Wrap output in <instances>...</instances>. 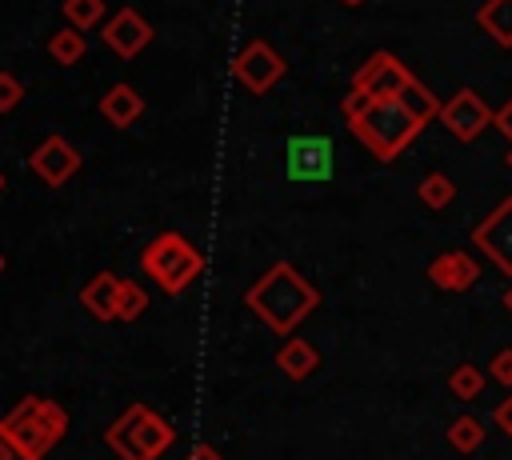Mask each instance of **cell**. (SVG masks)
<instances>
[{
    "instance_id": "cell-28",
    "label": "cell",
    "mask_w": 512,
    "mask_h": 460,
    "mask_svg": "<svg viewBox=\"0 0 512 460\" xmlns=\"http://www.w3.org/2000/svg\"><path fill=\"white\" fill-rule=\"evenodd\" d=\"M492 420H496V428H500V432H508V436H512V396H504V400L492 408Z\"/></svg>"
},
{
    "instance_id": "cell-4",
    "label": "cell",
    "mask_w": 512,
    "mask_h": 460,
    "mask_svg": "<svg viewBox=\"0 0 512 460\" xmlns=\"http://www.w3.org/2000/svg\"><path fill=\"white\" fill-rule=\"evenodd\" d=\"M140 268L156 280L160 292L180 296L192 280H200V272H204V256H200V248H196L188 236H180V232H160L156 240L144 244V252H140Z\"/></svg>"
},
{
    "instance_id": "cell-32",
    "label": "cell",
    "mask_w": 512,
    "mask_h": 460,
    "mask_svg": "<svg viewBox=\"0 0 512 460\" xmlns=\"http://www.w3.org/2000/svg\"><path fill=\"white\" fill-rule=\"evenodd\" d=\"M504 308H508V312H512V288H508V292H504Z\"/></svg>"
},
{
    "instance_id": "cell-8",
    "label": "cell",
    "mask_w": 512,
    "mask_h": 460,
    "mask_svg": "<svg viewBox=\"0 0 512 460\" xmlns=\"http://www.w3.org/2000/svg\"><path fill=\"white\" fill-rule=\"evenodd\" d=\"M472 244H476L480 256H488L504 276H512V196H504V200L472 228Z\"/></svg>"
},
{
    "instance_id": "cell-7",
    "label": "cell",
    "mask_w": 512,
    "mask_h": 460,
    "mask_svg": "<svg viewBox=\"0 0 512 460\" xmlns=\"http://www.w3.org/2000/svg\"><path fill=\"white\" fill-rule=\"evenodd\" d=\"M416 76L392 56V52H372L356 76H352V88H364L372 100H400V92L412 84Z\"/></svg>"
},
{
    "instance_id": "cell-13",
    "label": "cell",
    "mask_w": 512,
    "mask_h": 460,
    "mask_svg": "<svg viewBox=\"0 0 512 460\" xmlns=\"http://www.w3.org/2000/svg\"><path fill=\"white\" fill-rule=\"evenodd\" d=\"M428 280H432L440 292H468V288L480 280V264H476L464 248H448V252L432 256Z\"/></svg>"
},
{
    "instance_id": "cell-18",
    "label": "cell",
    "mask_w": 512,
    "mask_h": 460,
    "mask_svg": "<svg viewBox=\"0 0 512 460\" xmlns=\"http://www.w3.org/2000/svg\"><path fill=\"white\" fill-rule=\"evenodd\" d=\"M400 104H404V108H408V112H412L420 124H428L432 116L440 120V108H444V104L432 96V88H428V84H420V80H412V84L400 92Z\"/></svg>"
},
{
    "instance_id": "cell-35",
    "label": "cell",
    "mask_w": 512,
    "mask_h": 460,
    "mask_svg": "<svg viewBox=\"0 0 512 460\" xmlns=\"http://www.w3.org/2000/svg\"><path fill=\"white\" fill-rule=\"evenodd\" d=\"M0 192H4V172H0Z\"/></svg>"
},
{
    "instance_id": "cell-24",
    "label": "cell",
    "mask_w": 512,
    "mask_h": 460,
    "mask_svg": "<svg viewBox=\"0 0 512 460\" xmlns=\"http://www.w3.org/2000/svg\"><path fill=\"white\" fill-rule=\"evenodd\" d=\"M144 308H148V292H144L136 280H124V284H120V320L132 324Z\"/></svg>"
},
{
    "instance_id": "cell-33",
    "label": "cell",
    "mask_w": 512,
    "mask_h": 460,
    "mask_svg": "<svg viewBox=\"0 0 512 460\" xmlns=\"http://www.w3.org/2000/svg\"><path fill=\"white\" fill-rule=\"evenodd\" d=\"M340 4H348V8H356V4H364V0H340Z\"/></svg>"
},
{
    "instance_id": "cell-1",
    "label": "cell",
    "mask_w": 512,
    "mask_h": 460,
    "mask_svg": "<svg viewBox=\"0 0 512 460\" xmlns=\"http://www.w3.org/2000/svg\"><path fill=\"white\" fill-rule=\"evenodd\" d=\"M244 304L280 336H288L300 320L312 316V308L320 304V292L288 264V260H276L248 292H244Z\"/></svg>"
},
{
    "instance_id": "cell-29",
    "label": "cell",
    "mask_w": 512,
    "mask_h": 460,
    "mask_svg": "<svg viewBox=\"0 0 512 460\" xmlns=\"http://www.w3.org/2000/svg\"><path fill=\"white\" fill-rule=\"evenodd\" d=\"M492 124H496V132H504V136L512 140V96H508V100L496 108V120H492Z\"/></svg>"
},
{
    "instance_id": "cell-10",
    "label": "cell",
    "mask_w": 512,
    "mask_h": 460,
    "mask_svg": "<svg viewBox=\"0 0 512 460\" xmlns=\"http://www.w3.org/2000/svg\"><path fill=\"white\" fill-rule=\"evenodd\" d=\"M28 168H32L48 188H60L64 180H72V176L80 172V152H76V144L64 140V136H44V140L36 144V152L28 156Z\"/></svg>"
},
{
    "instance_id": "cell-12",
    "label": "cell",
    "mask_w": 512,
    "mask_h": 460,
    "mask_svg": "<svg viewBox=\"0 0 512 460\" xmlns=\"http://www.w3.org/2000/svg\"><path fill=\"white\" fill-rule=\"evenodd\" d=\"M288 172L296 180H324L332 172V144L324 136H292L288 140Z\"/></svg>"
},
{
    "instance_id": "cell-19",
    "label": "cell",
    "mask_w": 512,
    "mask_h": 460,
    "mask_svg": "<svg viewBox=\"0 0 512 460\" xmlns=\"http://www.w3.org/2000/svg\"><path fill=\"white\" fill-rule=\"evenodd\" d=\"M416 196H420V204H424V208L440 212V208H448V204L456 200V184H452L444 172H428V176L416 184Z\"/></svg>"
},
{
    "instance_id": "cell-5",
    "label": "cell",
    "mask_w": 512,
    "mask_h": 460,
    "mask_svg": "<svg viewBox=\"0 0 512 460\" xmlns=\"http://www.w3.org/2000/svg\"><path fill=\"white\" fill-rule=\"evenodd\" d=\"M348 128H352V136H356L376 160H396V156L416 140V132H420L424 124H420L400 100H376L372 112L360 116V120H352Z\"/></svg>"
},
{
    "instance_id": "cell-2",
    "label": "cell",
    "mask_w": 512,
    "mask_h": 460,
    "mask_svg": "<svg viewBox=\"0 0 512 460\" xmlns=\"http://www.w3.org/2000/svg\"><path fill=\"white\" fill-rule=\"evenodd\" d=\"M0 428H4V436H8L20 452H28L32 460H44V456L64 440V432H68V412H64V404H56V400H48V396H24V400L0 420Z\"/></svg>"
},
{
    "instance_id": "cell-9",
    "label": "cell",
    "mask_w": 512,
    "mask_h": 460,
    "mask_svg": "<svg viewBox=\"0 0 512 460\" xmlns=\"http://www.w3.org/2000/svg\"><path fill=\"white\" fill-rule=\"evenodd\" d=\"M496 120V112L480 100V92H472V88H460V92H452L448 100H444V108H440V124L456 136V140H476L488 124Z\"/></svg>"
},
{
    "instance_id": "cell-6",
    "label": "cell",
    "mask_w": 512,
    "mask_h": 460,
    "mask_svg": "<svg viewBox=\"0 0 512 460\" xmlns=\"http://www.w3.org/2000/svg\"><path fill=\"white\" fill-rule=\"evenodd\" d=\"M284 56L268 44V40H248L240 52H236V60H232V72H236V80L248 88V92H256V96H264L280 76H284Z\"/></svg>"
},
{
    "instance_id": "cell-15",
    "label": "cell",
    "mask_w": 512,
    "mask_h": 460,
    "mask_svg": "<svg viewBox=\"0 0 512 460\" xmlns=\"http://www.w3.org/2000/svg\"><path fill=\"white\" fill-rule=\"evenodd\" d=\"M140 112H144V96H140L136 88H128V84H112V88L100 96V116H104L112 128L136 124Z\"/></svg>"
},
{
    "instance_id": "cell-30",
    "label": "cell",
    "mask_w": 512,
    "mask_h": 460,
    "mask_svg": "<svg viewBox=\"0 0 512 460\" xmlns=\"http://www.w3.org/2000/svg\"><path fill=\"white\" fill-rule=\"evenodd\" d=\"M0 460H32V456H28V452H20V448L4 436V428H0Z\"/></svg>"
},
{
    "instance_id": "cell-16",
    "label": "cell",
    "mask_w": 512,
    "mask_h": 460,
    "mask_svg": "<svg viewBox=\"0 0 512 460\" xmlns=\"http://www.w3.org/2000/svg\"><path fill=\"white\" fill-rule=\"evenodd\" d=\"M276 368H280L288 380H308V376L320 368V352H316L308 340L288 336V340L280 344V352H276Z\"/></svg>"
},
{
    "instance_id": "cell-20",
    "label": "cell",
    "mask_w": 512,
    "mask_h": 460,
    "mask_svg": "<svg viewBox=\"0 0 512 460\" xmlns=\"http://www.w3.org/2000/svg\"><path fill=\"white\" fill-rule=\"evenodd\" d=\"M484 380H488V372H480L476 364H456L452 372H448V392L456 396V400H476L480 392H484Z\"/></svg>"
},
{
    "instance_id": "cell-27",
    "label": "cell",
    "mask_w": 512,
    "mask_h": 460,
    "mask_svg": "<svg viewBox=\"0 0 512 460\" xmlns=\"http://www.w3.org/2000/svg\"><path fill=\"white\" fill-rule=\"evenodd\" d=\"M24 100V84L12 72H0V112H12Z\"/></svg>"
},
{
    "instance_id": "cell-26",
    "label": "cell",
    "mask_w": 512,
    "mask_h": 460,
    "mask_svg": "<svg viewBox=\"0 0 512 460\" xmlns=\"http://www.w3.org/2000/svg\"><path fill=\"white\" fill-rule=\"evenodd\" d=\"M488 376H492L496 384L512 388V348H500V352H492V360H488Z\"/></svg>"
},
{
    "instance_id": "cell-31",
    "label": "cell",
    "mask_w": 512,
    "mask_h": 460,
    "mask_svg": "<svg viewBox=\"0 0 512 460\" xmlns=\"http://www.w3.org/2000/svg\"><path fill=\"white\" fill-rule=\"evenodd\" d=\"M184 460H224V456H220V452H216L212 444H196V448H192V452H188Z\"/></svg>"
},
{
    "instance_id": "cell-34",
    "label": "cell",
    "mask_w": 512,
    "mask_h": 460,
    "mask_svg": "<svg viewBox=\"0 0 512 460\" xmlns=\"http://www.w3.org/2000/svg\"><path fill=\"white\" fill-rule=\"evenodd\" d=\"M508 168H512V148H508Z\"/></svg>"
},
{
    "instance_id": "cell-36",
    "label": "cell",
    "mask_w": 512,
    "mask_h": 460,
    "mask_svg": "<svg viewBox=\"0 0 512 460\" xmlns=\"http://www.w3.org/2000/svg\"><path fill=\"white\" fill-rule=\"evenodd\" d=\"M0 272H4V256H0Z\"/></svg>"
},
{
    "instance_id": "cell-14",
    "label": "cell",
    "mask_w": 512,
    "mask_h": 460,
    "mask_svg": "<svg viewBox=\"0 0 512 460\" xmlns=\"http://www.w3.org/2000/svg\"><path fill=\"white\" fill-rule=\"evenodd\" d=\"M120 276L116 272H96L84 288H80V304H84V312L92 316V320H100V324H112V320H120Z\"/></svg>"
},
{
    "instance_id": "cell-3",
    "label": "cell",
    "mask_w": 512,
    "mask_h": 460,
    "mask_svg": "<svg viewBox=\"0 0 512 460\" xmlns=\"http://www.w3.org/2000/svg\"><path fill=\"white\" fill-rule=\"evenodd\" d=\"M104 440L120 460H156L176 444V428L164 416H156L148 404H128L104 428Z\"/></svg>"
},
{
    "instance_id": "cell-21",
    "label": "cell",
    "mask_w": 512,
    "mask_h": 460,
    "mask_svg": "<svg viewBox=\"0 0 512 460\" xmlns=\"http://www.w3.org/2000/svg\"><path fill=\"white\" fill-rule=\"evenodd\" d=\"M448 444H452V452H464V456L476 452L484 444V424L476 416H456L448 424Z\"/></svg>"
},
{
    "instance_id": "cell-23",
    "label": "cell",
    "mask_w": 512,
    "mask_h": 460,
    "mask_svg": "<svg viewBox=\"0 0 512 460\" xmlns=\"http://www.w3.org/2000/svg\"><path fill=\"white\" fill-rule=\"evenodd\" d=\"M64 20L68 28H96V20H104V0H64Z\"/></svg>"
},
{
    "instance_id": "cell-25",
    "label": "cell",
    "mask_w": 512,
    "mask_h": 460,
    "mask_svg": "<svg viewBox=\"0 0 512 460\" xmlns=\"http://www.w3.org/2000/svg\"><path fill=\"white\" fill-rule=\"evenodd\" d=\"M372 104H376V100H372L364 88H348V92H344V100H340V116L352 124V120L368 116V112H372Z\"/></svg>"
},
{
    "instance_id": "cell-11",
    "label": "cell",
    "mask_w": 512,
    "mask_h": 460,
    "mask_svg": "<svg viewBox=\"0 0 512 460\" xmlns=\"http://www.w3.org/2000/svg\"><path fill=\"white\" fill-rule=\"evenodd\" d=\"M148 40H152V24H148L136 8H120V12L104 24V44H108L120 60L140 56V52L148 48Z\"/></svg>"
},
{
    "instance_id": "cell-22",
    "label": "cell",
    "mask_w": 512,
    "mask_h": 460,
    "mask_svg": "<svg viewBox=\"0 0 512 460\" xmlns=\"http://www.w3.org/2000/svg\"><path fill=\"white\" fill-rule=\"evenodd\" d=\"M48 52H52V60L64 64V68L76 64V60L84 56V32H80V28H60V32H52Z\"/></svg>"
},
{
    "instance_id": "cell-17",
    "label": "cell",
    "mask_w": 512,
    "mask_h": 460,
    "mask_svg": "<svg viewBox=\"0 0 512 460\" xmlns=\"http://www.w3.org/2000/svg\"><path fill=\"white\" fill-rule=\"evenodd\" d=\"M476 24L500 48H512V0H484L480 12H476Z\"/></svg>"
}]
</instances>
